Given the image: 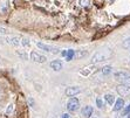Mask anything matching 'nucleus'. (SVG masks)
<instances>
[{"mask_svg":"<svg viewBox=\"0 0 130 118\" xmlns=\"http://www.w3.org/2000/svg\"><path fill=\"white\" fill-rule=\"evenodd\" d=\"M112 52L109 48H103L99 52H96L93 56H91V63H100L103 61H107L111 57Z\"/></svg>","mask_w":130,"mask_h":118,"instance_id":"1","label":"nucleus"},{"mask_svg":"<svg viewBox=\"0 0 130 118\" xmlns=\"http://www.w3.org/2000/svg\"><path fill=\"white\" fill-rule=\"evenodd\" d=\"M116 81L121 82V84L130 85V71H117L114 74Z\"/></svg>","mask_w":130,"mask_h":118,"instance_id":"2","label":"nucleus"},{"mask_svg":"<svg viewBox=\"0 0 130 118\" xmlns=\"http://www.w3.org/2000/svg\"><path fill=\"white\" fill-rule=\"evenodd\" d=\"M36 46H38V48L42 49L45 52L53 53V54H58V53L60 52V49H59L58 47H54V46H51V45H45V43H42V42H38Z\"/></svg>","mask_w":130,"mask_h":118,"instance_id":"3","label":"nucleus"},{"mask_svg":"<svg viewBox=\"0 0 130 118\" xmlns=\"http://www.w3.org/2000/svg\"><path fill=\"white\" fill-rule=\"evenodd\" d=\"M79 108H80V102L76 97H73V98H70V100L68 101V103H67V109H68V111L75 112L79 110Z\"/></svg>","mask_w":130,"mask_h":118,"instance_id":"4","label":"nucleus"},{"mask_svg":"<svg viewBox=\"0 0 130 118\" xmlns=\"http://www.w3.org/2000/svg\"><path fill=\"white\" fill-rule=\"evenodd\" d=\"M117 94L122 97H129L130 96V85L128 84H120L116 88Z\"/></svg>","mask_w":130,"mask_h":118,"instance_id":"5","label":"nucleus"},{"mask_svg":"<svg viewBox=\"0 0 130 118\" xmlns=\"http://www.w3.org/2000/svg\"><path fill=\"white\" fill-rule=\"evenodd\" d=\"M30 60L34 61V62H38V63H45L47 61V57L36 52H32L30 53Z\"/></svg>","mask_w":130,"mask_h":118,"instance_id":"6","label":"nucleus"},{"mask_svg":"<svg viewBox=\"0 0 130 118\" xmlns=\"http://www.w3.org/2000/svg\"><path fill=\"white\" fill-rule=\"evenodd\" d=\"M80 92H81L80 87H69V88L66 89V95L68 97H73V96H75V95L80 94Z\"/></svg>","mask_w":130,"mask_h":118,"instance_id":"7","label":"nucleus"},{"mask_svg":"<svg viewBox=\"0 0 130 118\" xmlns=\"http://www.w3.org/2000/svg\"><path fill=\"white\" fill-rule=\"evenodd\" d=\"M6 42L12 46H20L21 45V39L19 36H13V35H11V36L6 37Z\"/></svg>","mask_w":130,"mask_h":118,"instance_id":"8","label":"nucleus"},{"mask_svg":"<svg viewBox=\"0 0 130 118\" xmlns=\"http://www.w3.org/2000/svg\"><path fill=\"white\" fill-rule=\"evenodd\" d=\"M9 9V0H0V13H5L8 12Z\"/></svg>","mask_w":130,"mask_h":118,"instance_id":"9","label":"nucleus"},{"mask_svg":"<svg viewBox=\"0 0 130 118\" xmlns=\"http://www.w3.org/2000/svg\"><path fill=\"white\" fill-rule=\"evenodd\" d=\"M93 112H94V109H93V106L90 105H86L83 109H82V116L86 118H90L91 115H93Z\"/></svg>","mask_w":130,"mask_h":118,"instance_id":"10","label":"nucleus"},{"mask_svg":"<svg viewBox=\"0 0 130 118\" xmlns=\"http://www.w3.org/2000/svg\"><path fill=\"white\" fill-rule=\"evenodd\" d=\"M62 67H63V64H62V62L60 60H54L51 62V68L53 70H55V71H60L62 69Z\"/></svg>","mask_w":130,"mask_h":118,"instance_id":"11","label":"nucleus"},{"mask_svg":"<svg viewBox=\"0 0 130 118\" xmlns=\"http://www.w3.org/2000/svg\"><path fill=\"white\" fill-rule=\"evenodd\" d=\"M124 106V100L123 98H117L115 101V105H114V111H120L123 109Z\"/></svg>","mask_w":130,"mask_h":118,"instance_id":"12","label":"nucleus"},{"mask_svg":"<svg viewBox=\"0 0 130 118\" xmlns=\"http://www.w3.org/2000/svg\"><path fill=\"white\" fill-rule=\"evenodd\" d=\"M104 100H106L107 103L110 104V105H112V104L115 103V97H114V95H111V94H106L104 95Z\"/></svg>","mask_w":130,"mask_h":118,"instance_id":"13","label":"nucleus"},{"mask_svg":"<svg viewBox=\"0 0 130 118\" xmlns=\"http://www.w3.org/2000/svg\"><path fill=\"white\" fill-rule=\"evenodd\" d=\"M75 56V50H73V49H68L67 50V55H66V60L67 61H72Z\"/></svg>","mask_w":130,"mask_h":118,"instance_id":"14","label":"nucleus"},{"mask_svg":"<svg viewBox=\"0 0 130 118\" xmlns=\"http://www.w3.org/2000/svg\"><path fill=\"white\" fill-rule=\"evenodd\" d=\"M111 69H112L111 66H106V67H103L101 71H102L103 75H109V74L111 73Z\"/></svg>","mask_w":130,"mask_h":118,"instance_id":"15","label":"nucleus"},{"mask_svg":"<svg viewBox=\"0 0 130 118\" xmlns=\"http://www.w3.org/2000/svg\"><path fill=\"white\" fill-rule=\"evenodd\" d=\"M122 47H123V48H127V49H130V36L127 37V39L123 41V43H122Z\"/></svg>","mask_w":130,"mask_h":118,"instance_id":"16","label":"nucleus"},{"mask_svg":"<svg viewBox=\"0 0 130 118\" xmlns=\"http://www.w3.org/2000/svg\"><path fill=\"white\" fill-rule=\"evenodd\" d=\"M13 109H14V104H9L8 106H7V109H6V112H5V115L6 116H9L11 113L13 112Z\"/></svg>","mask_w":130,"mask_h":118,"instance_id":"17","label":"nucleus"},{"mask_svg":"<svg viewBox=\"0 0 130 118\" xmlns=\"http://www.w3.org/2000/svg\"><path fill=\"white\" fill-rule=\"evenodd\" d=\"M86 55H87V52H82V50H80V52H75V56H74V57L81 58V57H83V56H86Z\"/></svg>","mask_w":130,"mask_h":118,"instance_id":"18","label":"nucleus"},{"mask_svg":"<svg viewBox=\"0 0 130 118\" xmlns=\"http://www.w3.org/2000/svg\"><path fill=\"white\" fill-rule=\"evenodd\" d=\"M79 4L81 5L82 7H87V6L90 5V0H80Z\"/></svg>","mask_w":130,"mask_h":118,"instance_id":"19","label":"nucleus"},{"mask_svg":"<svg viewBox=\"0 0 130 118\" xmlns=\"http://www.w3.org/2000/svg\"><path fill=\"white\" fill-rule=\"evenodd\" d=\"M21 45H22V46H25V47L29 46V45H30L29 39H26V37H25V39H22V40H21Z\"/></svg>","mask_w":130,"mask_h":118,"instance_id":"20","label":"nucleus"},{"mask_svg":"<svg viewBox=\"0 0 130 118\" xmlns=\"http://www.w3.org/2000/svg\"><path fill=\"white\" fill-rule=\"evenodd\" d=\"M8 29L7 28H4V27H0V35H6V34H8Z\"/></svg>","mask_w":130,"mask_h":118,"instance_id":"21","label":"nucleus"},{"mask_svg":"<svg viewBox=\"0 0 130 118\" xmlns=\"http://www.w3.org/2000/svg\"><path fill=\"white\" fill-rule=\"evenodd\" d=\"M28 103L30 104V106H32L33 109H35V102H34V100L32 97H28Z\"/></svg>","mask_w":130,"mask_h":118,"instance_id":"22","label":"nucleus"},{"mask_svg":"<svg viewBox=\"0 0 130 118\" xmlns=\"http://www.w3.org/2000/svg\"><path fill=\"white\" fill-rule=\"evenodd\" d=\"M96 105L99 106L100 109H102V108H103V102H102V100H101V98H97V100H96Z\"/></svg>","mask_w":130,"mask_h":118,"instance_id":"23","label":"nucleus"},{"mask_svg":"<svg viewBox=\"0 0 130 118\" xmlns=\"http://www.w3.org/2000/svg\"><path fill=\"white\" fill-rule=\"evenodd\" d=\"M18 55H19V56H21V57L24 58V60H27V58H28V56H27V55H26V54H25V53L18 52Z\"/></svg>","mask_w":130,"mask_h":118,"instance_id":"24","label":"nucleus"},{"mask_svg":"<svg viewBox=\"0 0 130 118\" xmlns=\"http://www.w3.org/2000/svg\"><path fill=\"white\" fill-rule=\"evenodd\" d=\"M129 112H130V104H129V105L127 106V108H125V109H124V111H123V116L128 115V113H129Z\"/></svg>","mask_w":130,"mask_h":118,"instance_id":"25","label":"nucleus"},{"mask_svg":"<svg viewBox=\"0 0 130 118\" xmlns=\"http://www.w3.org/2000/svg\"><path fill=\"white\" fill-rule=\"evenodd\" d=\"M62 118H69V115H68V113H63V115H62Z\"/></svg>","mask_w":130,"mask_h":118,"instance_id":"26","label":"nucleus"},{"mask_svg":"<svg viewBox=\"0 0 130 118\" xmlns=\"http://www.w3.org/2000/svg\"><path fill=\"white\" fill-rule=\"evenodd\" d=\"M61 54H62V56H64V57H66V55H67V50H63V52L61 53Z\"/></svg>","mask_w":130,"mask_h":118,"instance_id":"27","label":"nucleus"},{"mask_svg":"<svg viewBox=\"0 0 130 118\" xmlns=\"http://www.w3.org/2000/svg\"><path fill=\"white\" fill-rule=\"evenodd\" d=\"M3 94H4V92H3V89L0 88V98H1V97H3Z\"/></svg>","mask_w":130,"mask_h":118,"instance_id":"28","label":"nucleus"},{"mask_svg":"<svg viewBox=\"0 0 130 118\" xmlns=\"http://www.w3.org/2000/svg\"><path fill=\"white\" fill-rule=\"evenodd\" d=\"M127 116H128V118H130V112H129V113H128Z\"/></svg>","mask_w":130,"mask_h":118,"instance_id":"29","label":"nucleus"},{"mask_svg":"<svg viewBox=\"0 0 130 118\" xmlns=\"http://www.w3.org/2000/svg\"><path fill=\"white\" fill-rule=\"evenodd\" d=\"M109 1H114V0H109Z\"/></svg>","mask_w":130,"mask_h":118,"instance_id":"30","label":"nucleus"},{"mask_svg":"<svg viewBox=\"0 0 130 118\" xmlns=\"http://www.w3.org/2000/svg\"><path fill=\"white\" fill-rule=\"evenodd\" d=\"M52 118H54V117H52Z\"/></svg>","mask_w":130,"mask_h":118,"instance_id":"31","label":"nucleus"},{"mask_svg":"<svg viewBox=\"0 0 130 118\" xmlns=\"http://www.w3.org/2000/svg\"><path fill=\"white\" fill-rule=\"evenodd\" d=\"M129 53H130V50H129Z\"/></svg>","mask_w":130,"mask_h":118,"instance_id":"32","label":"nucleus"}]
</instances>
